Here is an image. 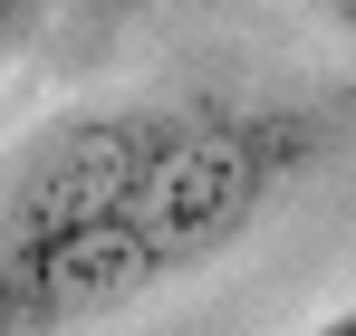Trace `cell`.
Returning a JSON list of instances; mask_svg holds the SVG:
<instances>
[{"instance_id":"1","label":"cell","mask_w":356,"mask_h":336,"mask_svg":"<svg viewBox=\"0 0 356 336\" xmlns=\"http://www.w3.org/2000/svg\"><path fill=\"white\" fill-rule=\"evenodd\" d=\"M164 125L174 96L67 106L0 164V336H77L174 288V260L145 221Z\"/></svg>"},{"instance_id":"2","label":"cell","mask_w":356,"mask_h":336,"mask_svg":"<svg viewBox=\"0 0 356 336\" xmlns=\"http://www.w3.org/2000/svg\"><path fill=\"white\" fill-rule=\"evenodd\" d=\"M29 19H39V0H0V58L29 39Z\"/></svg>"},{"instance_id":"3","label":"cell","mask_w":356,"mask_h":336,"mask_svg":"<svg viewBox=\"0 0 356 336\" xmlns=\"http://www.w3.org/2000/svg\"><path fill=\"white\" fill-rule=\"evenodd\" d=\"M308 336H356V298L337 308V317H327V327H308Z\"/></svg>"},{"instance_id":"4","label":"cell","mask_w":356,"mask_h":336,"mask_svg":"<svg viewBox=\"0 0 356 336\" xmlns=\"http://www.w3.org/2000/svg\"><path fill=\"white\" fill-rule=\"evenodd\" d=\"M327 19H337V29H347V39H356V0H327Z\"/></svg>"}]
</instances>
